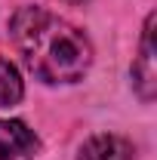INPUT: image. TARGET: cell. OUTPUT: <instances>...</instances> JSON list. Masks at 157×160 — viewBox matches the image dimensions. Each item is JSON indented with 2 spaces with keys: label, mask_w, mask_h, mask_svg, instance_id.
I'll return each instance as SVG.
<instances>
[{
  "label": "cell",
  "mask_w": 157,
  "mask_h": 160,
  "mask_svg": "<svg viewBox=\"0 0 157 160\" xmlns=\"http://www.w3.org/2000/svg\"><path fill=\"white\" fill-rule=\"evenodd\" d=\"M9 37L28 71L43 83H77L93 65L89 37L40 6H22L9 22Z\"/></svg>",
  "instance_id": "obj_1"
},
{
  "label": "cell",
  "mask_w": 157,
  "mask_h": 160,
  "mask_svg": "<svg viewBox=\"0 0 157 160\" xmlns=\"http://www.w3.org/2000/svg\"><path fill=\"white\" fill-rule=\"evenodd\" d=\"M154 16L145 19V31H142V43H139V56L133 62V86L145 102L154 99L157 92V68H154Z\"/></svg>",
  "instance_id": "obj_2"
},
{
  "label": "cell",
  "mask_w": 157,
  "mask_h": 160,
  "mask_svg": "<svg viewBox=\"0 0 157 160\" xmlns=\"http://www.w3.org/2000/svg\"><path fill=\"white\" fill-rule=\"evenodd\" d=\"M40 154V139L22 120L0 117V160H34Z\"/></svg>",
  "instance_id": "obj_3"
},
{
  "label": "cell",
  "mask_w": 157,
  "mask_h": 160,
  "mask_svg": "<svg viewBox=\"0 0 157 160\" xmlns=\"http://www.w3.org/2000/svg\"><path fill=\"white\" fill-rule=\"evenodd\" d=\"M77 160H133V148L120 136L102 132V136H93L83 142Z\"/></svg>",
  "instance_id": "obj_4"
},
{
  "label": "cell",
  "mask_w": 157,
  "mask_h": 160,
  "mask_svg": "<svg viewBox=\"0 0 157 160\" xmlns=\"http://www.w3.org/2000/svg\"><path fill=\"white\" fill-rule=\"evenodd\" d=\"M25 96V83L22 74L16 71V65L6 59H0V108H9V105H19Z\"/></svg>",
  "instance_id": "obj_5"
},
{
  "label": "cell",
  "mask_w": 157,
  "mask_h": 160,
  "mask_svg": "<svg viewBox=\"0 0 157 160\" xmlns=\"http://www.w3.org/2000/svg\"><path fill=\"white\" fill-rule=\"evenodd\" d=\"M71 3H77V0H71Z\"/></svg>",
  "instance_id": "obj_6"
}]
</instances>
